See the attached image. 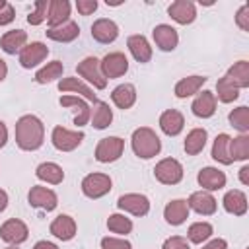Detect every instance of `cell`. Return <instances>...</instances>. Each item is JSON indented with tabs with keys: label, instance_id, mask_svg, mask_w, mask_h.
<instances>
[{
	"label": "cell",
	"instance_id": "f546056e",
	"mask_svg": "<svg viewBox=\"0 0 249 249\" xmlns=\"http://www.w3.org/2000/svg\"><path fill=\"white\" fill-rule=\"evenodd\" d=\"M204 82H206V76H187V78H181L175 84V95L179 99L191 97V95H195V93L200 91V88H202Z\"/></svg>",
	"mask_w": 249,
	"mask_h": 249
},
{
	"label": "cell",
	"instance_id": "7a4b0ae2",
	"mask_svg": "<svg viewBox=\"0 0 249 249\" xmlns=\"http://www.w3.org/2000/svg\"><path fill=\"white\" fill-rule=\"evenodd\" d=\"M130 144H132V152L142 158V160H150L154 156L160 154L161 150V140L160 136L148 128V126H140L132 132V138H130Z\"/></svg>",
	"mask_w": 249,
	"mask_h": 249
},
{
	"label": "cell",
	"instance_id": "7402d4cb",
	"mask_svg": "<svg viewBox=\"0 0 249 249\" xmlns=\"http://www.w3.org/2000/svg\"><path fill=\"white\" fill-rule=\"evenodd\" d=\"M27 43V33L23 29H12V31H6L0 39V49L6 53V54H16L19 53Z\"/></svg>",
	"mask_w": 249,
	"mask_h": 249
},
{
	"label": "cell",
	"instance_id": "11a10c76",
	"mask_svg": "<svg viewBox=\"0 0 249 249\" xmlns=\"http://www.w3.org/2000/svg\"><path fill=\"white\" fill-rule=\"evenodd\" d=\"M6 249H18V247H16V245H12V247H6Z\"/></svg>",
	"mask_w": 249,
	"mask_h": 249
},
{
	"label": "cell",
	"instance_id": "8fae6325",
	"mask_svg": "<svg viewBox=\"0 0 249 249\" xmlns=\"http://www.w3.org/2000/svg\"><path fill=\"white\" fill-rule=\"evenodd\" d=\"M117 206L121 210H124V212L134 214V216H146L150 212V200H148V196L138 195V193H126V195L119 196Z\"/></svg>",
	"mask_w": 249,
	"mask_h": 249
},
{
	"label": "cell",
	"instance_id": "bcb514c9",
	"mask_svg": "<svg viewBox=\"0 0 249 249\" xmlns=\"http://www.w3.org/2000/svg\"><path fill=\"white\" fill-rule=\"evenodd\" d=\"M76 10L82 16H89L97 10V0H76Z\"/></svg>",
	"mask_w": 249,
	"mask_h": 249
},
{
	"label": "cell",
	"instance_id": "1f68e13d",
	"mask_svg": "<svg viewBox=\"0 0 249 249\" xmlns=\"http://www.w3.org/2000/svg\"><path fill=\"white\" fill-rule=\"evenodd\" d=\"M230 134L226 132H220L216 138H214V144H212V158L218 161V163H224V165H230L233 163L231 156H230Z\"/></svg>",
	"mask_w": 249,
	"mask_h": 249
},
{
	"label": "cell",
	"instance_id": "3957f363",
	"mask_svg": "<svg viewBox=\"0 0 249 249\" xmlns=\"http://www.w3.org/2000/svg\"><path fill=\"white\" fill-rule=\"evenodd\" d=\"M123 150H124V140L123 138H119V136L101 138L99 144L95 146V160L101 161V163L117 161L123 156Z\"/></svg>",
	"mask_w": 249,
	"mask_h": 249
},
{
	"label": "cell",
	"instance_id": "5bb4252c",
	"mask_svg": "<svg viewBox=\"0 0 249 249\" xmlns=\"http://www.w3.org/2000/svg\"><path fill=\"white\" fill-rule=\"evenodd\" d=\"M187 206L193 208L200 216H212L216 212V208H218V202H216V198L208 191H195L189 196Z\"/></svg>",
	"mask_w": 249,
	"mask_h": 249
},
{
	"label": "cell",
	"instance_id": "e575fe53",
	"mask_svg": "<svg viewBox=\"0 0 249 249\" xmlns=\"http://www.w3.org/2000/svg\"><path fill=\"white\" fill-rule=\"evenodd\" d=\"M208 140V132L204 128H193L185 138V152L187 156H196L204 150Z\"/></svg>",
	"mask_w": 249,
	"mask_h": 249
},
{
	"label": "cell",
	"instance_id": "ffe728a7",
	"mask_svg": "<svg viewBox=\"0 0 249 249\" xmlns=\"http://www.w3.org/2000/svg\"><path fill=\"white\" fill-rule=\"evenodd\" d=\"M185 126V117L181 111L177 109H167L161 113L160 117V128L167 134V136H177Z\"/></svg>",
	"mask_w": 249,
	"mask_h": 249
},
{
	"label": "cell",
	"instance_id": "4dcf8cb0",
	"mask_svg": "<svg viewBox=\"0 0 249 249\" xmlns=\"http://www.w3.org/2000/svg\"><path fill=\"white\" fill-rule=\"evenodd\" d=\"M93 105H95L93 111H89L91 126L97 128V130H103V128H107V126L111 124V121H113V111H111L109 103H105V101H97V103H93Z\"/></svg>",
	"mask_w": 249,
	"mask_h": 249
},
{
	"label": "cell",
	"instance_id": "d6986e66",
	"mask_svg": "<svg viewBox=\"0 0 249 249\" xmlns=\"http://www.w3.org/2000/svg\"><path fill=\"white\" fill-rule=\"evenodd\" d=\"M196 181L204 191H218L226 187V175L216 167H202L196 175Z\"/></svg>",
	"mask_w": 249,
	"mask_h": 249
},
{
	"label": "cell",
	"instance_id": "d6a6232c",
	"mask_svg": "<svg viewBox=\"0 0 249 249\" xmlns=\"http://www.w3.org/2000/svg\"><path fill=\"white\" fill-rule=\"evenodd\" d=\"M35 175H37V179H41V181H45V183H51V185H58V183H62V179H64L62 167H60L58 163H53V161H45V163L37 165Z\"/></svg>",
	"mask_w": 249,
	"mask_h": 249
},
{
	"label": "cell",
	"instance_id": "44dd1931",
	"mask_svg": "<svg viewBox=\"0 0 249 249\" xmlns=\"http://www.w3.org/2000/svg\"><path fill=\"white\" fill-rule=\"evenodd\" d=\"M126 47L130 51V54L134 56L136 62L144 64V62H150L152 58V47L148 43V39L144 35H130L126 39Z\"/></svg>",
	"mask_w": 249,
	"mask_h": 249
},
{
	"label": "cell",
	"instance_id": "9a60e30c",
	"mask_svg": "<svg viewBox=\"0 0 249 249\" xmlns=\"http://www.w3.org/2000/svg\"><path fill=\"white\" fill-rule=\"evenodd\" d=\"M167 14L171 16V19H175L181 25L193 23L196 18V8L191 0H175L171 2V6L167 8Z\"/></svg>",
	"mask_w": 249,
	"mask_h": 249
},
{
	"label": "cell",
	"instance_id": "2e32d148",
	"mask_svg": "<svg viewBox=\"0 0 249 249\" xmlns=\"http://www.w3.org/2000/svg\"><path fill=\"white\" fill-rule=\"evenodd\" d=\"M152 35H154L156 45H158L161 51H165V53L173 51V49L177 47V43H179L177 29L171 27V25H167V23H160V25H156L154 31H152Z\"/></svg>",
	"mask_w": 249,
	"mask_h": 249
},
{
	"label": "cell",
	"instance_id": "8992f818",
	"mask_svg": "<svg viewBox=\"0 0 249 249\" xmlns=\"http://www.w3.org/2000/svg\"><path fill=\"white\" fill-rule=\"evenodd\" d=\"M51 140H53V146L60 152H72L76 150L82 140H84V132L82 130H68L64 126H54L53 128V134H51Z\"/></svg>",
	"mask_w": 249,
	"mask_h": 249
},
{
	"label": "cell",
	"instance_id": "836d02e7",
	"mask_svg": "<svg viewBox=\"0 0 249 249\" xmlns=\"http://www.w3.org/2000/svg\"><path fill=\"white\" fill-rule=\"evenodd\" d=\"M228 80L237 88H249V62L247 60H237L233 66H230V70L226 72Z\"/></svg>",
	"mask_w": 249,
	"mask_h": 249
},
{
	"label": "cell",
	"instance_id": "b9f144b4",
	"mask_svg": "<svg viewBox=\"0 0 249 249\" xmlns=\"http://www.w3.org/2000/svg\"><path fill=\"white\" fill-rule=\"evenodd\" d=\"M47 8H49V2L47 0H37L35 2V10L27 16V23L31 25H39L47 19Z\"/></svg>",
	"mask_w": 249,
	"mask_h": 249
},
{
	"label": "cell",
	"instance_id": "f907efd6",
	"mask_svg": "<svg viewBox=\"0 0 249 249\" xmlns=\"http://www.w3.org/2000/svg\"><path fill=\"white\" fill-rule=\"evenodd\" d=\"M239 179H241L243 185H249V165H243L239 169Z\"/></svg>",
	"mask_w": 249,
	"mask_h": 249
},
{
	"label": "cell",
	"instance_id": "cb8c5ba5",
	"mask_svg": "<svg viewBox=\"0 0 249 249\" xmlns=\"http://www.w3.org/2000/svg\"><path fill=\"white\" fill-rule=\"evenodd\" d=\"M51 233L62 241H70L76 235V222L68 214H60L51 224Z\"/></svg>",
	"mask_w": 249,
	"mask_h": 249
},
{
	"label": "cell",
	"instance_id": "ac0fdd59",
	"mask_svg": "<svg viewBox=\"0 0 249 249\" xmlns=\"http://www.w3.org/2000/svg\"><path fill=\"white\" fill-rule=\"evenodd\" d=\"M70 18V2L68 0H51L47 8V23L49 27H58L66 23Z\"/></svg>",
	"mask_w": 249,
	"mask_h": 249
},
{
	"label": "cell",
	"instance_id": "30bf717a",
	"mask_svg": "<svg viewBox=\"0 0 249 249\" xmlns=\"http://www.w3.org/2000/svg\"><path fill=\"white\" fill-rule=\"evenodd\" d=\"M27 235H29L27 226H25L21 220H18V218H10V220H6V222L0 226V237H2L6 243H10V245H19V243H23V241L27 239Z\"/></svg>",
	"mask_w": 249,
	"mask_h": 249
},
{
	"label": "cell",
	"instance_id": "4316f807",
	"mask_svg": "<svg viewBox=\"0 0 249 249\" xmlns=\"http://www.w3.org/2000/svg\"><path fill=\"white\" fill-rule=\"evenodd\" d=\"M58 103L62 107H74L76 109V117H74V124L76 126H84L89 121V107L84 99H80L78 95H62L58 99Z\"/></svg>",
	"mask_w": 249,
	"mask_h": 249
},
{
	"label": "cell",
	"instance_id": "7bdbcfd3",
	"mask_svg": "<svg viewBox=\"0 0 249 249\" xmlns=\"http://www.w3.org/2000/svg\"><path fill=\"white\" fill-rule=\"evenodd\" d=\"M101 249H132V245H130L126 239L103 237V239H101Z\"/></svg>",
	"mask_w": 249,
	"mask_h": 249
},
{
	"label": "cell",
	"instance_id": "8d00e7d4",
	"mask_svg": "<svg viewBox=\"0 0 249 249\" xmlns=\"http://www.w3.org/2000/svg\"><path fill=\"white\" fill-rule=\"evenodd\" d=\"M62 70H64V66H62L60 60L47 62V66H43L41 70H37V74H35V82H37V84H49V82L60 78V76H62Z\"/></svg>",
	"mask_w": 249,
	"mask_h": 249
},
{
	"label": "cell",
	"instance_id": "f35d334b",
	"mask_svg": "<svg viewBox=\"0 0 249 249\" xmlns=\"http://www.w3.org/2000/svg\"><path fill=\"white\" fill-rule=\"evenodd\" d=\"M212 226L208 224V222H195V224H191L189 226V231H187V237H189V241L191 243H202V241H206L210 235H212Z\"/></svg>",
	"mask_w": 249,
	"mask_h": 249
},
{
	"label": "cell",
	"instance_id": "d4e9b609",
	"mask_svg": "<svg viewBox=\"0 0 249 249\" xmlns=\"http://www.w3.org/2000/svg\"><path fill=\"white\" fill-rule=\"evenodd\" d=\"M222 202H224L226 212H230V214H233V216H243V214L247 212V196H245V193L239 191V189L228 191V193L224 195Z\"/></svg>",
	"mask_w": 249,
	"mask_h": 249
},
{
	"label": "cell",
	"instance_id": "db71d44e",
	"mask_svg": "<svg viewBox=\"0 0 249 249\" xmlns=\"http://www.w3.org/2000/svg\"><path fill=\"white\" fill-rule=\"evenodd\" d=\"M6 74H8V64H6V60L0 58V82L6 78Z\"/></svg>",
	"mask_w": 249,
	"mask_h": 249
},
{
	"label": "cell",
	"instance_id": "c3c4849f",
	"mask_svg": "<svg viewBox=\"0 0 249 249\" xmlns=\"http://www.w3.org/2000/svg\"><path fill=\"white\" fill-rule=\"evenodd\" d=\"M226 247H228V241L222 239V237L212 239V241H208L206 245H202V249H226Z\"/></svg>",
	"mask_w": 249,
	"mask_h": 249
},
{
	"label": "cell",
	"instance_id": "484cf974",
	"mask_svg": "<svg viewBox=\"0 0 249 249\" xmlns=\"http://www.w3.org/2000/svg\"><path fill=\"white\" fill-rule=\"evenodd\" d=\"M45 33H47L49 39H53L56 43H70V41H74L80 35V25L76 21L68 19L66 23H62L58 27H49Z\"/></svg>",
	"mask_w": 249,
	"mask_h": 249
},
{
	"label": "cell",
	"instance_id": "f6af8a7d",
	"mask_svg": "<svg viewBox=\"0 0 249 249\" xmlns=\"http://www.w3.org/2000/svg\"><path fill=\"white\" fill-rule=\"evenodd\" d=\"M235 23L243 29V31H249V4H243L237 14H235Z\"/></svg>",
	"mask_w": 249,
	"mask_h": 249
},
{
	"label": "cell",
	"instance_id": "816d5d0a",
	"mask_svg": "<svg viewBox=\"0 0 249 249\" xmlns=\"http://www.w3.org/2000/svg\"><path fill=\"white\" fill-rule=\"evenodd\" d=\"M33 249H58V247H56L54 243H51V241H45V239H43V241H37V243L33 245Z\"/></svg>",
	"mask_w": 249,
	"mask_h": 249
},
{
	"label": "cell",
	"instance_id": "681fc988",
	"mask_svg": "<svg viewBox=\"0 0 249 249\" xmlns=\"http://www.w3.org/2000/svg\"><path fill=\"white\" fill-rule=\"evenodd\" d=\"M6 142H8V128H6V124L0 121V148H4Z\"/></svg>",
	"mask_w": 249,
	"mask_h": 249
},
{
	"label": "cell",
	"instance_id": "e0dca14e",
	"mask_svg": "<svg viewBox=\"0 0 249 249\" xmlns=\"http://www.w3.org/2000/svg\"><path fill=\"white\" fill-rule=\"evenodd\" d=\"M191 111L195 117L198 119H208L216 113V95L208 89H204L202 93H198L191 105Z\"/></svg>",
	"mask_w": 249,
	"mask_h": 249
},
{
	"label": "cell",
	"instance_id": "9c48e42d",
	"mask_svg": "<svg viewBox=\"0 0 249 249\" xmlns=\"http://www.w3.org/2000/svg\"><path fill=\"white\" fill-rule=\"evenodd\" d=\"M27 200L33 208H41V210H54L56 204H58V196L53 189H47V187H41V185H35L31 187L29 195H27Z\"/></svg>",
	"mask_w": 249,
	"mask_h": 249
},
{
	"label": "cell",
	"instance_id": "ee69618b",
	"mask_svg": "<svg viewBox=\"0 0 249 249\" xmlns=\"http://www.w3.org/2000/svg\"><path fill=\"white\" fill-rule=\"evenodd\" d=\"M161 249H191V247H189V241H187L185 237H181V235H171V237H167V239L163 241Z\"/></svg>",
	"mask_w": 249,
	"mask_h": 249
},
{
	"label": "cell",
	"instance_id": "74e56055",
	"mask_svg": "<svg viewBox=\"0 0 249 249\" xmlns=\"http://www.w3.org/2000/svg\"><path fill=\"white\" fill-rule=\"evenodd\" d=\"M214 95H218V99L222 103H231V101H235L239 97V89L228 80V76H224V78H220L216 82V93Z\"/></svg>",
	"mask_w": 249,
	"mask_h": 249
},
{
	"label": "cell",
	"instance_id": "ab89813d",
	"mask_svg": "<svg viewBox=\"0 0 249 249\" xmlns=\"http://www.w3.org/2000/svg\"><path fill=\"white\" fill-rule=\"evenodd\" d=\"M228 119H230V124L233 128H237L241 134H247L249 132V107L241 105V107L233 109Z\"/></svg>",
	"mask_w": 249,
	"mask_h": 249
},
{
	"label": "cell",
	"instance_id": "7dc6e473",
	"mask_svg": "<svg viewBox=\"0 0 249 249\" xmlns=\"http://www.w3.org/2000/svg\"><path fill=\"white\" fill-rule=\"evenodd\" d=\"M14 18H16V10H14V6H12L10 2H6V6L0 10V25H8V23H12Z\"/></svg>",
	"mask_w": 249,
	"mask_h": 249
},
{
	"label": "cell",
	"instance_id": "ba28073f",
	"mask_svg": "<svg viewBox=\"0 0 249 249\" xmlns=\"http://www.w3.org/2000/svg\"><path fill=\"white\" fill-rule=\"evenodd\" d=\"M99 68H101V74L105 76V80L121 78L128 70V60L123 53H109L103 56V60H99Z\"/></svg>",
	"mask_w": 249,
	"mask_h": 249
},
{
	"label": "cell",
	"instance_id": "4fadbf2b",
	"mask_svg": "<svg viewBox=\"0 0 249 249\" xmlns=\"http://www.w3.org/2000/svg\"><path fill=\"white\" fill-rule=\"evenodd\" d=\"M91 37L101 45L113 43L119 37V25L109 18H99L91 25Z\"/></svg>",
	"mask_w": 249,
	"mask_h": 249
},
{
	"label": "cell",
	"instance_id": "7c38bea8",
	"mask_svg": "<svg viewBox=\"0 0 249 249\" xmlns=\"http://www.w3.org/2000/svg\"><path fill=\"white\" fill-rule=\"evenodd\" d=\"M47 54H49V47L41 41H33L19 51V64L23 68H33L39 62H43L47 58Z\"/></svg>",
	"mask_w": 249,
	"mask_h": 249
},
{
	"label": "cell",
	"instance_id": "603a6c76",
	"mask_svg": "<svg viewBox=\"0 0 249 249\" xmlns=\"http://www.w3.org/2000/svg\"><path fill=\"white\" fill-rule=\"evenodd\" d=\"M189 206H187V200L183 198H175L171 202H167L165 210H163V218L167 224L171 226H181L187 218H189Z\"/></svg>",
	"mask_w": 249,
	"mask_h": 249
},
{
	"label": "cell",
	"instance_id": "60d3db41",
	"mask_svg": "<svg viewBox=\"0 0 249 249\" xmlns=\"http://www.w3.org/2000/svg\"><path fill=\"white\" fill-rule=\"evenodd\" d=\"M107 228H109V231H113V233L126 235V233L132 231V222H130V218H126V216H123V214H111V216L107 218Z\"/></svg>",
	"mask_w": 249,
	"mask_h": 249
},
{
	"label": "cell",
	"instance_id": "83f0119b",
	"mask_svg": "<svg viewBox=\"0 0 249 249\" xmlns=\"http://www.w3.org/2000/svg\"><path fill=\"white\" fill-rule=\"evenodd\" d=\"M58 89L60 91H74V93H80L84 99H88V101H93V103H97L99 99H97V95L93 93V89L88 86V84H84L80 78H62L60 82H58Z\"/></svg>",
	"mask_w": 249,
	"mask_h": 249
},
{
	"label": "cell",
	"instance_id": "277c9868",
	"mask_svg": "<svg viewBox=\"0 0 249 249\" xmlns=\"http://www.w3.org/2000/svg\"><path fill=\"white\" fill-rule=\"evenodd\" d=\"M154 175L163 185H177L183 179V165L175 158H163L156 163Z\"/></svg>",
	"mask_w": 249,
	"mask_h": 249
},
{
	"label": "cell",
	"instance_id": "5b68a950",
	"mask_svg": "<svg viewBox=\"0 0 249 249\" xmlns=\"http://www.w3.org/2000/svg\"><path fill=\"white\" fill-rule=\"evenodd\" d=\"M76 72H78L86 82H89L95 89H105V88H107V80H105V76L101 74L99 60H97L95 56H86L82 62H78Z\"/></svg>",
	"mask_w": 249,
	"mask_h": 249
},
{
	"label": "cell",
	"instance_id": "52a82bcc",
	"mask_svg": "<svg viewBox=\"0 0 249 249\" xmlns=\"http://www.w3.org/2000/svg\"><path fill=\"white\" fill-rule=\"evenodd\" d=\"M111 177L105 173H89L82 179V193L88 198H101L111 191Z\"/></svg>",
	"mask_w": 249,
	"mask_h": 249
},
{
	"label": "cell",
	"instance_id": "6da1fadb",
	"mask_svg": "<svg viewBox=\"0 0 249 249\" xmlns=\"http://www.w3.org/2000/svg\"><path fill=\"white\" fill-rule=\"evenodd\" d=\"M45 140V126L39 117L35 115H23L16 123V144L25 150L33 152L43 146Z\"/></svg>",
	"mask_w": 249,
	"mask_h": 249
},
{
	"label": "cell",
	"instance_id": "f1b7e54d",
	"mask_svg": "<svg viewBox=\"0 0 249 249\" xmlns=\"http://www.w3.org/2000/svg\"><path fill=\"white\" fill-rule=\"evenodd\" d=\"M111 99L119 109H130L136 101V88L132 84H121L111 91Z\"/></svg>",
	"mask_w": 249,
	"mask_h": 249
},
{
	"label": "cell",
	"instance_id": "f5cc1de1",
	"mask_svg": "<svg viewBox=\"0 0 249 249\" xmlns=\"http://www.w3.org/2000/svg\"><path fill=\"white\" fill-rule=\"evenodd\" d=\"M6 206H8V195H6V191L0 189V212H4Z\"/></svg>",
	"mask_w": 249,
	"mask_h": 249
},
{
	"label": "cell",
	"instance_id": "d590c367",
	"mask_svg": "<svg viewBox=\"0 0 249 249\" xmlns=\"http://www.w3.org/2000/svg\"><path fill=\"white\" fill-rule=\"evenodd\" d=\"M230 156L233 161L249 160V136L247 134H239L230 140Z\"/></svg>",
	"mask_w": 249,
	"mask_h": 249
}]
</instances>
